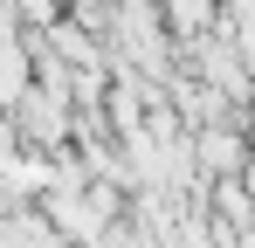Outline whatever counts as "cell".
Here are the masks:
<instances>
[{"label":"cell","instance_id":"1","mask_svg":"<svg viewBox=\"0 0 255 248\" xmlns=\"http://www.w3.org/2000/svg\"><path fill=\"white\" fill-rule=\"evenodd\" d=\"M62 124H69V104H62V97H42V90H28V97H21V138L55 145V138H62Z\"/></svg>","mask_w":255,"mask_h":248},{"label":"cell","instance_id":"2","mask_svg":"<svg viewBox=\"0 0 255 248\" xmlns=\"http://www.w3.org/2000/svg\"><path fill=\"white\" fill-rule=\"evenodd\" d=\"M200 165L228 186V179L242 172V138H235V131H200Z\"/></svg>","mask_w":255,"mask_h":248},{"label":"cell","instance_id":"3","mask_svg":"<svg viewBox=\"0 0 255 248\" xmlns=\"http://www.w3.org/2000/svg\"><path fill=\"white\" fill-rule=\"evenodd\" d=\"M21 97H28V48L0 35V104H21Z\"/></svg>","mask_w":255,"mask_h":248}]
</instances>
